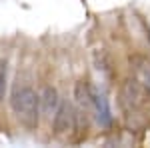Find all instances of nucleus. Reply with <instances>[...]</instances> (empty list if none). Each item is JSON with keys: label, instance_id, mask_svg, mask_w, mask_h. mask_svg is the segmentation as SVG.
<instances>
[{"label": "nucleus", "instance_id": "obj_3", "mask_svg": "<svg viewBox=\"0 0 150 148\" xmlns=\"http://www.w3.org/2000/svg\"><path fill=\"white\" fill-rule=\"evenodd\" d=\"M90 108L94 110V116H96V122L100 126H110L112 124V112H110V106H108V100H106V96L104 94H98V92H94L92 94V104H90Z\"/></svg>", "mask_w": 150, "mask_h": 148}, {"label": "nucleus", "instance_id": "obj_5", "mask_svg": "<svg viewBox=\"0 0 150 148\" xmlns=\"http://www.w3.org/2000/svg\"><path fill=\"white\" fill-rule=\"evenodd\" d=\"M58 104H60V100H58V92H56V88H52V86L44 88L42 96H40V110L46 114V116H52V114L56 112Z\"/></svg>", "mask_w": 150, "mask_h": 148}, {"label": "nucleus", "instance_id": "obj_7", "mask_svg": "<svg viewBox=\"0 0 150 148\" xmlns=\"http://www.w3.org/2000/svg\"><path fill=\"white\" fill-rule=\"evenodd\" d=\"M4 92H6V62L0 60V102L4 98Z\"/></svg>", "mask_w": 150, "mask_h": 148}, {"label": "nucleus", "instance_id": "obj_6", "mask_svg": "<svg viewBox=\"0 0 150 148\" xmlns=\"http://www.w3.org/2000/svg\"><path fill=\"white\" fill-rule=\"evenodd\" d=\"M74 94H76V100H78L82 106L90 108V104H92V94H94V90L90 88V84H86V82H78L76 88H74Z\"/></svg>", "mask_w": 150, "mask_h": 148}, {"label": "nucleus", "instance_id": "obj_4", "mask_svg": "<svg viewBox=\"0 0 150 148\" xmlns=\"http://www.w3.org/2000/svg\"><path fill=\"white\" fill-rule=\"evenodd\" d=\"M142 98H144V92L138 82H134V80L126 82V86L122 88V102L134 108V106L142 104Z\"/></svg>", "mask_w": 150, "mask_h": 148}, {"label": "nucleus", "instance_id": "obj_1", "mask_svg": "<svg viewBox=\"0 0 150 148\" xmlns=\"http://www.w3.org/2000/svg\"><path fill=\"white\" fill-rule=\"evenodd\" d=\"M10 104H12V110L16 114V118L20 120V124H24L26 128H36L38 126L40 96L30 86L16 88L10 98Z\"/></svg>", "mask_w": 150, "mask_h": 148}, {"label": "nucleus", "instance_id": "obj_2", "mask_svg": "<svg viewBox=\"0 0 150 148\" xmlns=\"http://www.w3.org/2000/svg\"><path fill=\"white\" fill-rule=\"evenodd\" d=\"M78 126V114L74 110V106L70 102L58 104L56 112H54V134L56 136H68L70 132H74Z\"/></svg>", "mask_w": 150, "mask_h": 148}, {"label": "nucleus", "instance_id": "obj_8", "mask_svg": "<svg viewBox=\"0 0 150 148\" xmlns=\"http://www.w3.org/2000/svg\"><path fill=\"white\" fill-rule=\"evenodd\" d=\"M144 86L150 90V68H146V72H144Z\"/></svg>", "mask_w": 150, "mask_h": 148}]
</instances>
